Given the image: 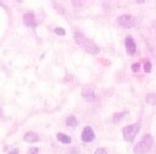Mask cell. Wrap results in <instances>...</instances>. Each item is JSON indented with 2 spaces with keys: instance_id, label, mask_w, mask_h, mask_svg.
<instances>
[{
  "instance_id": "obj_17",
  "label": "cell",
  "mask_w": 156,
  "mask_h": 154,
  "mask_svg": "<svg viewBox=\"0 0 156 154\" xmlns=\"http://www.w3.org/2000/svg\"><path fill=\"white\" fill-rule=\"evenodd\" d=\"M94 154H108V153H107L106 149H104V147H98V149L95 151Z\"/></svg>"
},
{
  "instance_id": "obj_4",
  "label": "cell",
  "mask_w": 156,
  "mask_h": 154,
  "mask_svg": "<svg viewBox=\"0 0 156 154\" xmlns=\"http://www.w3.org/2000/svg\"><path fill=\"white\" fill-rule=\"evenodd\" d=\"M116 21L119 23V25L123 27V29H131V27H133L136 25V18L132 15H129V14L120 15Z\"/></svg>"
},
{
  "instance_id": "obj_14",
  "label": "cell",
  "mask_w": 156,
  "mask_h": 154,
  "mask_svg": "<svg viewBox=\"0 0 156 154\" xmlns=\"http://www.w3.org/2000/svg\"><path fill=\"white\" fill-rule=\"evenodd\" d=\"M144 71L146 72V73H149L151 71H152V67H153V65H152V62L149 61V59H144Z\"/></svg>"
},
{
  "instance_id": "obj_15",
  "label": "cell",
  "mask_w": 156,
  "mask_h": 154,
  "mask_svg": "<svg viewBox=\"0 0 156 154\" xmlns=\"http://www.w3.org/2000/svg\"><path fill=\"white\" fill-rule=\"evenodd\" d=\"M54 33L57 35H59V37H64V35L66 34L65 29H64V27H57L54 29Z\"/></svg>"
},
{
  "instance_id": "obj_13",
  "label": "cell",
  "mask_w": 156,
  "mask_h": 154,
  "mask_svg": "<svg viewBox=\"0 0 156 154\" xmlns=\"http://www.w3.org/2000/svg\"><path fill=\"white\" fill-rule=\"evenodd\" d=\"M145 101H146V103L149 104V105H156V94L155 92L147 94L146 97H145Z\"/></svg>"
},
{
  "instance_id": "obj_7",
  "label": "cell",
  "mask_w": 156,
  "mask_h": 154,
  "mask_svg": "<svg viewBox=\"0 0 156 154\" xmlns=\"http://www.w3.org/2000/svg\"><path fill=\"white\" fill-rule=\"evenodd\" d=\"M95 138L96 135L92 128L89 127V126L83 128L82 132H81V139H82V141H84V143H91Z\"/></svg>"
},
{
  "instance_id": "obj_10",
  "label": "cell",
  "mask_w": 156,
  "mask_h": 154,
  "mask_svg": "<svg viewBox=\"0 0 156 154\" xmlns=\"http://www.w3.org/2000/svg\"><path fill=\"white\" fill-rule=\"evenodd\" d=\"M129 114V112L128 111H122V112H115V113H113V116H112V121L113 123H120L122 120L124 119V116L126 115Z\"/></svg>"
},
{
  "instance_id": "obj_5",
  "label": "cell",
  "mask_w": 156,
  "mask_h": 154,
  "mask_svg": "<svg viewBox=\"0 0 156 154\" xmlns=\"http://www.w3.org/2000/svg\"><path fill=\"white\" fill-rule=\"evenodd\" d=\"M124 46H126V50L128 55H130V56H133L136 52H137V44H136V41L134 39L131 37V35H128L126 37V39H124Z\"/></svg>"
},
{
  "instance_id": "obj_16",
  "label": "cell",
  "mask_w": 156,
  "mask_h": 154,
  "mask_svg": "<svg viewBox=\"0 0 156 154\" xmlns=\"http://www.w3.org/2000/svg\"><path fill=\"white\" fill-rule=\"evenodd\" d=\"M140 69H141V64H140L139 62H136V63H133V64L131 65V71H132V72H134V73L139 72V71H140Z\"/></svg>"
},
{
  "instance_id": "obj_8",
  "label": "cell",
  "mask_w": 156,
  "mask_h": 154,
  "mask_svg": "<svg viewBox=\"0 0 156 154\" xmlns=\"http://www.w3.org/2000/svg\"><path fill=\"white\" fill-rule=\"evenodd\" d=\"M81 96L88 102H94L97 98L95 90L92 88H83L82 91H81Z\"/></svg>"
},
{
  "instance_id": "obj_19",
  "label": "cell",
  "mask_w": 156,
  "mask_h": 154,
  "mask_svg": "<svg viewBox=\"0 0 156 154\" xmlns=\"http://www.w3.org/2000/svg\"><path fill=\"white\" fill-rule=\"evenodd\" d=\"M8 154H20V150L18 149H14L10 152H8Z\"/></svg>"
},
{
  "instance_id": "obj_6",
  "label": "cell",
  "mask_w": 156,
  "mask_h": 154,
  "mask_svg": "<svg viewBox=\"0 0 156 154\" xmlns=\"http://www.w3.org/2000/svg\"><path fill=\"white\" fill-rule=\"evenodd\" d=\"M23 23L25 24L26 27H32V29H35L38 27V21L35 18V15L32 12H27L23 15Z\"/></svg>"
},
{
  "instance_id": "obj_1",
  "label": "cell",
  "mask_w": 156,
  "mask_h": 154,
  "mask_svg": "<svg viewBox=\"0 0 156 154\" xmlns=\"http://www.w3.org/2000/svg\"><path fill=\"white\" fill-rule=\"evenodd\" d=\"M74 39L76 41V44L83 48L87 53H89L90 55H97L100 52V48L97 46L94 40L87 38L84 34L80 33V32H75L74 33Z\"/></svg>"
},
{
  "instance_id": "obj_12",
  "label": "cell",
  "mask_w": 156,
  "mask_h": 154,
  "mask_svg": "<svg viewBox=\"0 0 156 154\" xmlns=\"http://www.w3.org/2000/svg\"><path fill=\"white\" fill-rule=\"evenodd\" d=\"M65 123L66 126H69V127H76L78 126V119L74 115H69V116L66 118Z\"/></svg>"
},
{
  "instance_id": "obj_9",
  "label": "cell",
  "mask_w": 156,
  "mask_h": 154,
  "mask_svg": "<svg viewBox=\"0 0 156 154\" xmlns=\"http://www.w3.org/2000/svg\"><path fill=\"white\" fill-rule=\"evenodd\" d=\"M24 141H26V143H37V141H40V136L38 132L35 131H32V130H30V131H26L25 134H24Z\"/></svg>"
},
{
  "instance_id": "obj_11",
  "label": "cell",
  "mask_w": 156,
  "mask_h": 154,
  "mask_svg": "<svg viewBox=\"0 0 156 154\" xmlns=\"http://www.w3.org/2000/svg\"><path fill=\"white\" fill-rule=\"evenodd\" d=\"M56 137H57V141H61L62 144H71V141H72L71 136L66 135L64 132H57Z\"/></svg>"
},
{
  "instance_id": "obj_3",
  "label": "cell",
  "mask_w": 156,
  "mask_h": 154,
  "mask_svg": "<svg viewBox=\"0 0 156 154\" xmlns=\"http://www.w3.org/2000/svg\"><path fill=\"white\" fill-rule=\"evenodd\" d=\"M140 131V122H136L129 126L122 128V135H123V139L126 141H134V138L137 137V135Z\"/></svg>"
},
{
  "instance_id": "obj_2",
  "label": "cell",
  "mask_w": 156,
  "mask_h": 154,
  "mask_svg": "<svg viewBox=\"0 0 156 154\" xmlns=\"http://www.w3.org/2000/svg\"><path fill=\"white\" fill-rule=\"evenodd\" d=\"M154 137L151 134L144 135L143 138L134 145L133 153L134 154H147L154 146Z\"/></svg>"
},
{
  "instance_id": "obj_18",
  "label": "cell",
  "mask_w": 156,
  "mask_h": 154,
  "mask_svg": "<svg viewBox=\"0 0 156 154\" xmlns=\"http://www.w3.org/2000/svg\"><path fill=\"white\" fill-rule=\"evenodd\" d=\"M29 154H39V149L38 147H31L29 150Z\"/></svg>"
}]
</instances>
